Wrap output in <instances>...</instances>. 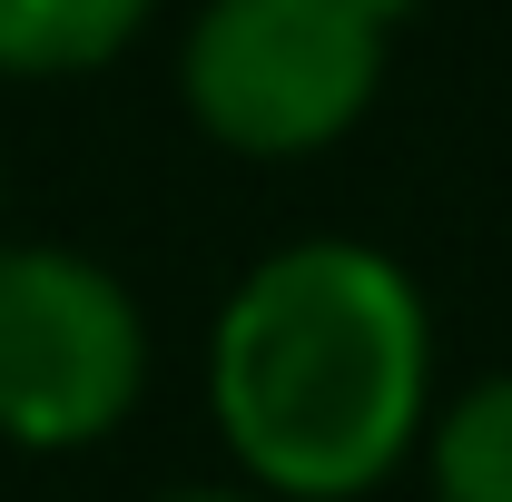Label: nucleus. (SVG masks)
Instances as JSON below:
<instances>
[{
  "label": "nucleus",
  "mask_w": 512,
  "mask_h": 502,
  "mask_svg": "<svg viewBox=\"0 0 512 502\" xmlns=\"http://www.w3.org/2000/svg\"><path fill=\"white\" fill-rule=\"evenodd\" d=\"M207 414L266 502H355L434 434V315L355 237L256 256L207 335Z\"/></svg>",
  "instance_id": "f257e3e1"
},
{
  "label": "nucleus",
  "mask_w": 512,
  "mask_h": 502,
  "mask_svg": "<svg viewBox=\"0 0 512 502\" xmlns=\"http://www.w3.org/2000/svg\"><path fill=\"white\" fill-rule=\"evenodd\" d=\"M384 30L365 0H207L178 50L188 119L237 158H316L375 109Z\"/></svg>",
  "instance_id": "f03ea898"
},
{
  "label": "nucleus",
  "mask_w": 512,
  "mask_h": 502,
  "mask_svg": "<svg viewBox=\"0 0 512 502\" xmlns=\"http://www.w3.org/2000/svg\"><path fill=\"white\" fill-rule=\"evenodd\" d=\"M148 394L138 296L79 247H0V443L79 453Z\"/></svg>",
  "instance_id": "7ed1b4c3"
},
{
  "label": "nucleus",
  "mask_w": 512,
  "mask_h": 502,
  "mask_svg": "<svg viewBox=\"0 0 512 502\" xmlns=\"http://www.w3.org/2000/svg\"><path fill=\"white\" fill-rule=\"evenodd\" d=\"M158 0H0V69L10 79H79L119 60Z\"/></svg>",
  "instance_id": "20e7f679"
},
{
  "label": "nucleus",
  "mask_w": 512,
  "mask_h": 502,
  "mask_svg": "<svg viewBox=\"0 0 512 502\" xmlns=\"http://www.w3.org/2000/svg\"><path fill=\"white\" fill-rule=\"evenodd\" d=\"M434 502H512V375L463 384L424 434Z\"/></svg>",
  "instance_id": "39448f33"
},
{
  "label": "nucleus",
  "mask_w": 512,
  "mask_h": 502,
  "mask_svg": "<svg viewBox=\"0 0 512 502\" xmlns=\"http://www.w3.org/2000/svg\"><path fill=\"white\" fill-rule=\"evenodd\" d=\"M158 502H266V493H227V483H188V493H158Z\"/></svg>",
  "instance_id": "423d86ee"
}]
</instances>
